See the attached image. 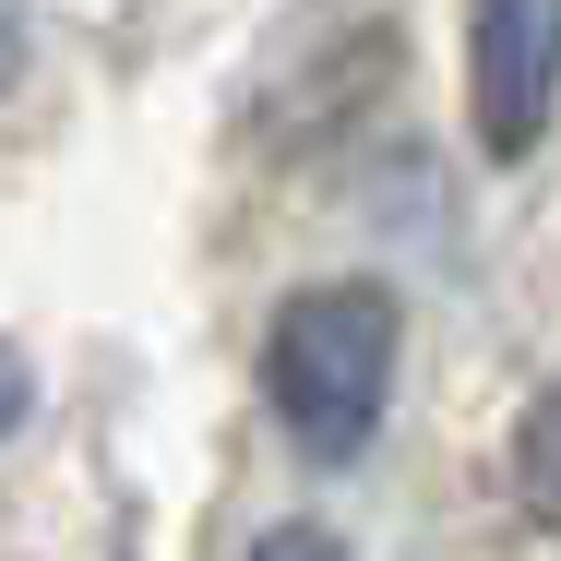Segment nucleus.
Listing matches in <instances>:
<instances>
[{"label": "nucleus", "instance_id": "nucleus-1", "mask_svg": "<svg viewBox=\"0 0 561 561\" xmlns=\"http://www.w3.org/2000/svg\"><path fill=\"white\" fill-rule=\"evenodd\" d=\"M263 394L287 419V443L346 466V454L382 431V394H394V299L382 287H299L275 311V346H263Z\"/></svg>", "mask_w": 561, "mask_h": 561}, {"label": "nucleus", "instance_id": "nucleus-2", "mask_svg": "<svg viewBox=\"0 0 561 561\" xmlns=\"http://www.w3.org/2000/svg\"><path fill=\"white\" fill-rule=\"evenodd\" d=\"M466 96H478V144L490 156H538L550 96H561V0H478Z\"/></svg>", "mask_w": 561, "mask_h": 561}, {"label": "nucleus", "instance_id": "nucleus-3", "mask_svg": "<svg viewBox=\"0 0 561 561\" xmlns=\"http://www.w3.org/2000/svg\"><path fill=\"white\" fill-rule=\"evenodd\" d=\"M514 490H526L538 526H561V382L526 407V431H514Z\"/></svg>", "mask_w": 561, "mask_h": 561}, {"label": "nucleus", "instance_id": "nucleus-4", "mask_svg": "<svg viewBox=\"0 0 561 561\" xmlns=\"http://www.w3.org/2000/svg\"><path fill=\"white\" fill-rule=\"evenodd\" d=\"M251 561H346V550H335V538H323V526H275V538H263V550H251Z\"/></svg>", "mask_w": 561, "mask_h": 561}, {"label": "nucleus", "instance_id": "nucleus-5", "mask_svg": "<svg viewBox=\"0 0 561 561\" xmlns=\"http://www.w3.org/2000/svg\"><path fill=\"white\" fill-rule=\"evenodd\" d=\"M24 394H36V382H24V358H12V346H0V431H12V419H24Z\"/></svg>", "mask_w": 561, "mask_h": 561}, {"label": "nucleus", "instance_id": "nucleus-6", "mask_svg": "<svg viewBox=\"0 0 561 561\" xmlns=\"http://www.w3.org/2000/svg\"><path fill=\"white\" fill-rule=\"evenodd\" d=\"M0 84H12V12H0Z\"/></svg>", "mask_w": 561, "mask_h": 561}]
</instances>
